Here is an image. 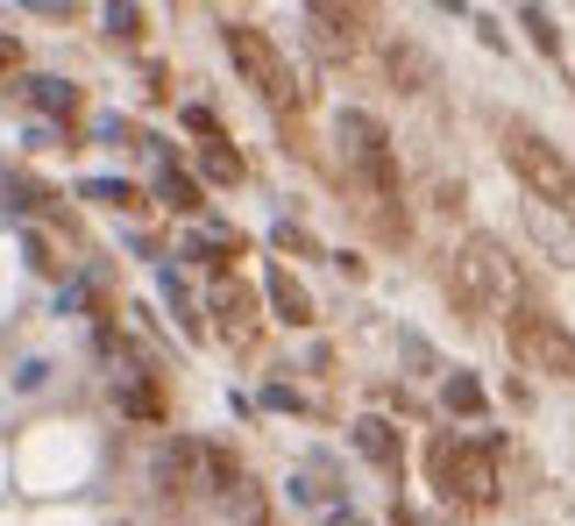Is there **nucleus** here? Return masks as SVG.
<instances>
[{"label": "nucleus", "mask_w": 575, "mask_h": 526, "mask_svg": "<svg viewBox=\"0 0 575 526\" xmlns=\"http://www.w3.org/2000/svg\"><path fill=\"white\" fill-rule=\"evenodd\" d=\"M341 149H348V164H356L362 200L376 206V228L398 243V235H405V214H398V157H391L384 122H376V114H362V108H348V114H341Z\"/></svg>", "instance_id": "1"}, {"label": "nucleus", "mask_w": 575, "mask_h": 526, "mask_svg": "<svg viewBox=\"0 0 575 526\" xmlns=\"http://www.w3.org/2000/svg\"><path fill=\"white\" fill-rule=\"evenodd\" d=\"M221 43H228L235 71L256 86V93H263V108L278 114L284 128H298V79H292V65L278 57V43H270L256 22H228V29H221Z\"/></svg>", "instance_id": "2"}, {"label": "nucleus", "mask_w": 575, "mask_h": 526, "mask_svg": "<svg viewBox=\"0 0 575 526\" xmlns=\"http://www.w3.org/2000/svg\"><path fill=\"white\" fill-rule=\"evenodd\" d=\"M441 284H448V306H455L462 321H483V313H497V299L511 292V264L491 235H469L455 257H448Z\"/></svg>", "instance_id": "3"}, {"label": "nucleus", "mask_w": 575, "mask_h": 526, "mask_svg": "<svg viewBox=\"0 0 575 526\" xmlns=\"http://www.w3.org/2000/svg\"><path fill=\"white\" fill-rule=\"evenodd\" d=\"M505 164L519 171V186L533 192L540 206H554V214H575V164L548 143V135H533L526 122H505Z\"/></svg>", "instance_id": "4"}, {"label": "nucleus", "mask_w": 575, "mask_h": 526, "mask_svg": "<svg viewBox=\"0 0 575 526\" xmlns=\"http://www.w3.org/2000/svg\"><path fill=\"white\" fill-rule=\"evenodd\" d=\"M433 484H448V499H462V505H491L497 499V448L441 434L433 441Z\"/></svg>", "instance_id": "5"}, {"label": "nucleus", "mask_w": 575, "mask_h": 526, "mask_svg": "<svg viewBox=\"0 0 575 526\" xmlns=\"http://www.w3.org/2000/svg\"><path fill=\"white\" fill-rule=\"evenodd\" d=\"M505 335H511V356H519L526 370H548V378H575V335L554 313H540V306H511V321H505Z\"/></svg>", "instance_id": "6"}, {"label": "nucleus", "mask_w": 575, "mask_h": 526, "mask_svg": "<svg viewBox=\"0 0 575 526\" xmlns=\"http://www.w3.org/2000/svg\"><path fill=\"white\" fill-rule=\"evenodd\" d=\"M306 29L313 43H320V57H335V65H348V57H362V43H370V14L362 8H306Z\"/></svg>", "instance_id": "7"}, {"label": "nucleus", "mask_w": 575, "mask_h": 526, "mask_svg": "<svg viewBox=\"0 0 575 526\" xmlns=\"http://www.w3.org/2000/svg\"><path fill=\"white\" fill-rule=\"evenodd\" d=\"M384 65H391V86H398V93H419V86H433V57L419 51V43H405V36L384 43Z\"/></svg>", "instance_id": "8"}, {"label": "nucleus", "mask_w": 575, "mask_h": 526, "mask_svg": "<svg viewBox=\"0 0 575 526\" xmlns=\"http://www.w3.org/2000/svg\"><path fill=\"white\" fill-rule=\"evenodd\" d=\"M263 292H270V306H278V321H292V327H306V321H313L306 284H298L284 264H270V270H263Z\"/></svg>", "instance_id": "9"}, {"label": "nucleus", "mask_w": 575, "mask_h": 526, "mask_svg": "<svg viewBox=\"0 0 575 526\" xmlns=\"http://www.w3.org/2000/svg\"><path fill=\"white\" fill-rule=\"evenodd\" d=\"M526 221H533V235H540V243H548V249H554V257H562V264H575V228H568V221H562V214H554V206H540V200H526Z\"/></svg>", "instance_id": "10"}, {"label": "nucleus", "mask_w": 575, "mask_h": 526, "mask_svg": "<svg viewBox=\"0 0 575 526\" xmlns=\"http://www.w3.org/2000/svg\"><path fill=\"white\" fill-rule=\"evenodd\" d=\"M214 306L228 313V327H235V335H249V321H256V299H249V284H241V278H221V284H214Z\"/></svg>", "instance_id": "11"}, {"label": "nucleus", "mask_w": 575, "mask_h": 526, "mask_svg": "<svg viewBox=\"0 0 575 526\" xmlns=\"http://www.w3.org/2000/svg\"><path fill=\"white\" fill-rule=\"evenodd\" d=\"M356 441H362V456H370V462L398 470V434H391L384 419H362V427H356Z\"/></svg>", "instance_id": "12"}, {"label": "nucleus", "mask_w": 575, "mask_h": 526, "mask_svg": "<svg viewBox=\"0 0 575 526\" xmlns=\"http://www.w3.org/2000/svg\"><path fill=\"white\" fill-rule=\"evenodd\" d=\"M29 100L50 114H65V122H79V93H65V79H29Z\"/></svg>", "instance_id": "13"}, {"label": "nucleus", "mask_w": 575, "mask_h": 526, "mask_svg": "<svg viewBox=\"0 0 575 526\" xmlns=\"http://www.w3.org/2000/svg\"><path fill=\"white\" fill-rule=\"evenodd\" d=\"M192 462H200V448H192V441H171V448H164V491H185V477H192Z\"/></svg>", "instance_id": "14"}, {"label": "nucleus", "mask_w": 575, "mask_h": 526, "mask_svg": "<svg viewBox=\"0 0 575 526\" xmlns=\"http://www.w3.org/2000/svg\"><path fill=\"white\" fill-rule=\"evenodd\" d=\"M200 164H206V178H221V186H241V157H235L228 143H206Z\"/></svg>", "instance_id": "15"}, {"label": "nucleus", "mask_w": 575, "mask_h": 526, "mask_svg": "<svg viewBox=\"0 0 575 526\" xmlns=\"http://www.w3.org/2000/svg\"><path fill=\"white\" fill-rule=\"evenodd\" d=\"M157 192H164L171 206H185V214H200V178H185V171H164V178H157Z\"/></svg>", "instance_id": "16"}, {"label": "nucleus", "mask_w": 575, "mask_h": 526, "mask_svg": "<svg viewBox=\"0 0 575 526\" xmlns=\"http://www.w3.org/2000/svg\"><path fill=\"white\" fill-rule=\"evenodd\" d=\"M448 413H483V384L476 378H448Z\"/></svg>", "instance_id": "17"}, {"label": "nucleus", "mask_w": 575, "mask_h": 526, "mask_svg": "<svg viewBox=\"0 0 575 526\" xmlns=\"http://www.w3.org/2000/svg\"><path fill=\"white\" fill-rule=\"evenodd\" d=\"M526 29H533V43H540V51H554V22H548L540 8H526Z\"/></svg>", "instance_id": "18"}, {"label": "nucleus", "mask_w": 575, "mask_h": 526, "mask_svg": "<svg viewBox=\"0 0 575 526\" xmlns=\"http://www.w3.org/2000/svg\"><path fill=\"white\" fill-rule=\"evenodd\" d=\"M8 65H22V43H14V36H0V71H8Z\"/></svg>", "instance_id": "19"}]
</instances>
